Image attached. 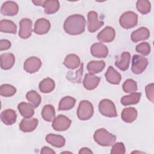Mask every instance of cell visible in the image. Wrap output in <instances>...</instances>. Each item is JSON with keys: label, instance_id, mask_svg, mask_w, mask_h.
<instances>
[{"label": "cell", "instance_id": "obj_42", "mask_svg": "<svg viewBox=\"0 0 154 154\" xmlns=\"http://www.w3.org/2000/svg\"><path fill=\"white\" fill-rule=\"evenodd\" d=\"M79 154H82V153H93V152L88 148L87 147H82L80 149V150L79 151Z\"/></svg>", "mask_w": 154, "mask_h": 154}, {"label": "cell", "instance_id": "obj_35", "mask_svg": "<svg viewBox=\"0 0 154 154\" xmlns=\"http://www.w3.org/2000/svg\"><path fill=\"white\" fill-rule=\"evenodd\" d=\"M16 92V88L10 84H2L0 87V94L4 97H11Z\"/></svg>", "mask_w": 154, "mask_h": 154}, {"label": "cell", "instance_id": "obj_9", "mask_svg": "<svg viewBox=\"0 0 154 154\" xmlns=\"http://www.w3.org/2000/svg\"><path fill=\"white\" fill-rule=\"evenodd\" d=\"M72 121L67 117L60 114L52 121V127L57 131H65L70 126Z\"/></svg>", "mask_w": 154, "mask_h": 154}, {"label": "cell", "instance_id": "obj_10", "mask_svg": "<svg viewBox=\"0 0 154 154\" xmlns=\"http://www.w3.org/2000/svg\"><path fill=\"white\" fill-rule=\"evenodd\" d=\"M19 25L20 29L19 31V36L23 39L28 38L31 35L32 31V20L28 18H23L20 21Z\"/></svg>", "mask_w": 154, "mask_h": 154}, {"label": "cell", "instance_id": "obj_32", "mask_svg": "<svg viewBox=\"0 0 154 154\" xmlns=\"http://www.w3.org/2000/svg\"><path fill=\"white\" fill-rule=\"evenodd\" d=\"M42 117L46 122H52L55 118V108L50 104L45 105L42 111Z\"/></svg>", "mask_w": 154, "mask_h": 154}, {"label": "cell", "instance_id": "obj_34", "mask_svg": "<svg viewBox=\"0 0 154 154\" xmlns=\"http://www.w3.org/2000/svg\"><path fill=\"white\" fill-rule=\"evenodd\" d=\"M136 7L137 10L143 14H147L150 11L151 4L147 0H138L137 1Z\"/></svg>", "mask_w": 154, "mask_h": 154}, {"label": "cell", "instance_id": "obj_6", "mask_svg": "<svg viewBox=\"0 0 154 154\" xmlns=\"http://www.w3.org/2000/svg\"><path fill=\"white\" fill-rule=\"evenodd\" d=\"M149 64L148 60L140 55H134L132 61V72L137 75L140 74L146 69Z\"/></svg>", "mask_w": 154, "mask_h": 154}, {"label": "cell", "instance_id": "obj_26", "mask_svg": "<svg viewBox=\"0 0 154 154\" xmlns=\"http://www.w3.org/2000/svg\"><path fill=\"white\" fill-rule=\"evenodd\" d=\"M81 63L79 57L76 54H69L67 55L63 62L64 65L70 69L73 70L78 68Z\"/></svg>", "mask_w": 154, "mask_h": 154}, {"label": "cell", "instance_id": "obj_36", "mask_svg": "<svg viewBox=\"0 0 154 154\" xmlns=\"http://www.w3.org/2000/svg\"><path fill=\"white\" fill-rule=\"evenodd\" d=\"M123 90L125 92L128 93H132L137 90V84L136 81L132 79H128L123 84Z\"/></svg>", "mask_w": 154, "mask_h": 154}, {"label": "cell", "instance_id": "obj_27", "mask_svg": "<svg viewBox=\"0 0 154 154\" xmlns=\"http://www.w3.org/2000/svg\"><path fill=\"white\" fill-rule=\"evenodd\" d=\"M55 87V84L54 81L48 77L40 82L39 84V90L42 93H48L52 91Z\"/></svg>", "mask_w": 154, "mask_h": 154}, {"label": "cell", "instance_id": "obj_31", "mask_svg": "<svg viewBox=\"0 0 154 154\" xmlns=\"http://www.w3.org/2000/svg\"><path fill=\"white\" fill-rule=\"evenodd\" d=\"M76 103V99L71 96H65L63 97L58 105L59 111H67L74 107Z\"/></svg>", "mask_w": 154, "mask_h": 154}, {"label": "cell", "instance_id": "obj_23", "mask_svg": "<svg viewBox=\"0 0 154 154\" xmlns=\"http://www.w3.org/2000/svg\"><path fill=\"white\" fill-rule=\"evenodd\" d=\"M138 116L137 109L134 107H128L123 109L122 112V120L128 123H132L134 122Z\"/></svg>", "mask_w": 154, "mask_h": 154}, {"label": "cell", "instance_id": "obj_14", "mask_svg": "<svg viewBox=\"0 0 154 154\" xmlns=\"http://www.w3.org/2000/svg\"><path fill=\"white\" fill-rule=\"evenodd\" d=\"M91 54L96 58H106L108 55V49L102 43H95L90 48Z\"/></svg>", "mask_w": 154, "mask_h": 154}, {"label": "cell", "instance_id": "obj_15", "mask_svg": "<svg viewBox=\"0 0 154 154\" xmlns=\"http://www.w3.org/2000/svg\"><path fill=\"white\" fill-rule=\"evenodd\" d=\"M18 11V5L14 1H5L2 4L1 7V13L4 16H14L17 14Z\"/></svg>", "mask_w": 154, "mask_h": 154}, {"label": "cell", "instance_id": "obj_21", "mask_svg": "<svg viewBox=\"0 0 154 154\" xmlns=\"http://www.w3.org/2000/svg\"><path fill=\"white\" fill-rule=\"evenodd\" d=\"M1 67L3 70L11 69L15 63V57L11 53H5L0 55Z\"/></svg>", "mask_w": 154, "mask_h": 154}, {"label": "cell", "instance_id": "obj_33", "mask_svg": "<svg viewBox=\"0 0 154 154\" xmlns=\"http://www.w3.org/2000/svg\"><path fill=\"white\" fill-rule=\"evenodd\" d=\"M26 99L30 102L34 108H37L41 103V96L35 90H30L26 94Z\"/></svg>", "mask_w": 154, "mask_h": 154}, {"label": "cell", "instance_id": "obj_25", "mask_svg": "<svg viewBox=\"0 0 154 154\" xmlns=\"http://www.w3.org/2000/svg\"><path fill=\"white\" fill-rule=\"evenodd\" d=\"M17 109L21 116L24 118H31L34 114V106L29 103L20 102L17 105Z\"/></svg>", "mask_w": 154, "mask_h": 154}, {"label": "cell", "instance_id": "obj_39", "mask_svg": "<svg viewBox=\"0 0 154 154\" xmlns=\"http://www.w3.org/2000/svg\"><path fill=\"white\" fill-rule=\"evenodd\" d=\"M146 96L147 99L153 102V91H154V84L153 83L147 84L145 87Z\"/></svg>", "mask_w": 154, "mask_h": 154}, {"label": "cell", "instance_id": "obj_24", "mask_svg": "<svg viewBox=\"0 0 154 154\" xmlns=\"http://www.w3.org/2000/svg\"><path fill=\"white\" fill-rule=\"evenodd\" d=\"M130 59V53L128 52H123L120 55V57L115 62V65L121 70L125 71L129 68Z\"/></svg>", "mask_w": 154, "mask_h": 154}, {"label": "cell", "instance_id": "obj_7", "mask_svg": "<svg viewBox=\"0 0 154 154\" xmlns=\"http://www.w3.org/2000/svg\"><path fill=\"white\" fill-rule=\"evenodd\" d=\"M32 3L35 5H38L45 8V13L52 14L58 11L60 8V2L57 0H47V1H32Z\"/></svg>", "mask_w": 154, "mask_h": 154}, {"label": "cell", "instance_id": "obj_22", "mask_svg": "<svg viewBox=\"0 0 154 154\" xmlns=\"http://www.w3.org/2000/svg\"><path fill=\"white\" fill-rule=\"evenodd\" d=\"M45 139L47 143L54 147L58 148L63 147L66 143V140L63 136L54 134H48Z\"/></svg>", "mask_w": 154, "mask_h": 154}, {"label": "cell", "instance_id": "obj_29", "mask_svg": "<svg viewBox=\"0 0 154 154\" xmlns=\"http://www.w3.org/2000/svg\"><path fill=\"white\" fill-rule=\"evenodd\" d=\"M141 96V93L134 92L131 94L124 96L121 99V103L125 106L137 104L140 102Z\"/></svg>", "mask_w": 154, "mask_h": 154}, {"label": "cell", "instance_id": "obj_40", "mask_svg": "<svg viewBox=\"0 0 154 154\" xmlns=\"http://www.w3.org/2000/svg\"><path fill=\"white\" fill-rule=\"evenodd\" d=\"M11 46V42L8 40L1 39L0 40V51H5L8 49Z\"/></svg>", "mask_w": 154, "mask_h": 154}, {"label": "cell", "instance_id": "obj_28", "mask_svg": "<svg viewBox=\"0 0 154 154\" xmlns=\"http://www.w3.org/2000/svg\"><path fill=\"white\" fill-rule=\"evenodd\" d=\"M0 31L2 32L16 34L17 26L11 20L2 19L0 21Z\"/></svg>", "mask_w": 154, "mask_h": 154}, {"label": "cell", "instance_id": "obj_38", "mask_svg": "<svg viewBox=\"0 0 154 154\" xmlns=\"http://www.w3.org/2000/svg\"><path fill=\"white\" fill-rule=\"evenodd\" d=\"M125 147L122 142H118L114 144L111 149V153L112 154H124L125 153Z\"/></svg>", "mask_w": 154, "mask_h": 154}, {"label": "cell", "instance_id": "obj_8", "mask_svg": "<svg viewBox=\"0 0 154 154\" xmlns=\"http://www.w3.org/2000/svg\"><path fill=\"white\" fill-rule=\"evenodd\" d=\"M87 27L90 32H94L104 24L103 21L98 19V14L94 11H90L87 14Z\"/></svg>", "mask_w": 154, "mask_h": 154}, {"label": "cell", "instance_id": "obj_1", "mask_svg": "<svg viewBox=\"0 0 154 154\" xmlns=\"http://www.w3.org/2000/svg\"><path fill=\"white\" fill-rule=\"evenodd\" d=\"M86 20L84 16L75 14L69 16L64 21L63 28L69 35H79L85 31Z\"/></svg>", "mask_w": 154, "mask_h": 154}, {"label": "cell", "instance_id": "obj_37", "mask_svg": "<svg viewBox=\"0 0 154 154\" xmlns=\"http://www.w3.org/2000/svg\"><path fill=\"white\" fill-rule=\"evenodd\" d=\"M136 51L144 56L148 55L150 52V46L147 42H142L136 46Z\"/></svg>", "mask_w": 154, "mask_h": 154}, {"label": "cell", "instance_id": "obj_41", "mask_svg": "<svg viewBox=\"0 0 154 154\" xmlns=\"http://www.w3.org/2000/svg\"><path fill=\"white\" fill-rule=\"evenodd\" d=\"M40 153H42V154H43V153H51V154L54 153V154H55V152L51 148L45 146V147H42V149H41Z\"/></svg>", "mask_w": 154, "mask_h": 154}, {"label": "cell", "instance_id": "obj_5", "mask_svg": "<svg viewBox=\"0 0 154 154\" xmlns=\"http://www.w3.org/2000/svg\"><path fill=\"white\" fill-rule=\"evenodd\" d=\"M138 23V16L131 11L123 13L120 19L119 23L125 29H130L135 26Z\"/></svg>", "mask_w": 154, "mask_h": 154}, {"label": "cell", "instance_id": "obj_19", "mask_svg": "<svg viewBox=\"0 0 154 154\" xmlns=\"http://www.w3.org/2000/svg\"><path fill=\"white\" fill-rule=\"evenodd\" d=\"M17 119V114L14 110L12 109H7L1 113V120L3 123L6 125H11L14 124Z\"/></svg>", "mask_w": 154, "mask_h": 154}, {"label": "cell", "instance_id": "obj_3", "mask_svg": "<svg viewBox=\"0 0 154 154\" xmlns=\"http://www.w3.org/2000/svg\"><path fill=\"white\" fill-rule=\"evenodd\" d=\"M93 113L94 108L91 102L86 100L80 102L77 109V116L79 119L87 120L93 116Z\"/></svg>", "mask_w": 154, "mask_h": 154}, {"label": "cell", "instance_id": "obj_2", "mask_svg": "<svg viewBox=\"0 0 154 154\" xmlns=\"http://www.w3.org/2000/svg\"><path fill=\"white\" fill-rule=\"evenodd\" d=\"M93 138L99 145L104 147L112 146L116 140V136L109 133L104 128L96 130L94 134Z\"/></svg>", "mask_w": 154, "mask_h": 154}, {"label": "cell", "instance_id": "obj_16", "mask_svg": "<svg viewBox=\"0 0 154 154\" xmlns=\"http://www.w3.org/2000/svg\"><path fill=\"white\" fill-rule=\"evenodd\" d=\"M38 121L36 118H24L19 125V129L23 132H31L35 129Z\"/></svg>", "mask_w": 154, "mask_h": 154}, {"label": "cell", "instance_id": "obj_20", "mask_svg": "<svg viewBox=\"0 0 154 154\" xmlns=\"http://www.w3.org/2000/svg\"><path fill=\"white\" fill-rule=\"evenodd\" d=\"M105 76L106 81L112 84L118 85L120 84L122 80L121 75L117 71H116L112 66H111L108 67Z\"/></svg>", "mask_w": 154, "mask_h": 154}, {"label": "cell", "instance_id": "obj_13", "mask_svg": "<svg viewBox=\"0 0 154 154\" xmlns=\"http://www.w3.org/2000/svg\"><path fill=\"white\" fill-rule=\"evenodd\" d=\"M51 28V22L45 18H40L37 19L34 24V32L38 35L45 34Z\"/></svg>", "mask_w": 154, "mask_h": 154}, {"label": "cell", "instance_id": "obj_17", "mask_svg": "<svg viewBox=\"0 0 154 154\" xmlns=\"http://www.w3.org/2000/svg\"><path fill=\"white\" fill-rule=\"evenodd\" d=\"M100 79L91 73H86L83 80V85L84 88L88 90H92L96 88L99 82Z\"/></svg>", "mask_w": 154, "mask_h": 154}, {"label": "cell", "instance_id": "obj_11", "mask_svg": "<svg viewBox=\"0 0 154 154\" xmlns=\"http://www.w3.org/2000/svg\"><path fill=\"white\" fill-rule=\"evenodd\" d=\"M41 66L42 61L40 58L36 57H30L25 60L23 69L29 73H34L40 69Z\"/></svg>", "mask_w": 154, "mask_h": 154}, {"label": "cell", "instance_id": "obj_30", "mask_svg": "<svg viewBox=\"0 0 154 154\" xmlns=\"http://www.w3.org/2000/svg\"><path fill=\"white\" fill-rule=\"evenodd\" d=\"M105 66V63L103 60L100 61H96L93 60L90 61L87 66V68L88 71L90 72V73L94 74V73H98L100 72H102Z\"/></svg>", "mask_w": 154, "mask_h": 154}, {"label": "cell", "instance_id": "obj_12", "mask_svg": "<svg viewBox=\"0 0 154 154\" xmlns=\"http://www.w3.org/2000/svg\"><path fill=\"white\" fill-rule=\"evenodd\" d=\"M116 36L114 29L111 26H106L97 35V38L100 42L109 43L112 42Z\"/></svg>", "mask_w": 154, "mask_h": 154}, {"label": "cell", "instance_id": "obj_18", "mask_svg": "<svg viewBox=\"0 0 154 154\" xmlns=\"http://www.w3.org/2000/svg\"><path fill=\"white\" fill-rule=\"evenodd\" d=\"M150 36V31L146 27H140L137 30L133 31L131 35L132 41L137 43L140 41L147 40Z\"/></svg>", "mask_w": 154, "mask_h": 154}, {"label": "cell", "instance_id": "obj_4", "mask_svg": "<svg viewBox=\"0 0 154 154\" xmlns=\"http://www.w3.org/2000/svg\"><path fill=\"white\" fill-rule=\"evenodd\" d=\"M99 111L100 113L105 117H115L117 116V112L114 103L109 99H104L99 103Z\"/></svg>", "mask_w": 154, "mask_h": 154}]
</instances>
